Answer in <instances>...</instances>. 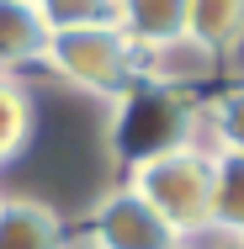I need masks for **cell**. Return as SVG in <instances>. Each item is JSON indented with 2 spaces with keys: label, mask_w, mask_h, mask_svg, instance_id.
<instances>
[{
  "label": "cell",
  "mask_w": 244,
  "mask_h": 249,
  "mask_svg": "<svg viewBox=\"0 0 244 249\" xmlns=\"http://www.w3.org/2000/svg\"><path fill=\"white\" fill-rule=\"evenodd\" d=\"M181 143H202V96L133 80L117 101H106V149L122 170Z\"/></svg>",
  "instance_id": "1"
},
{
  "label": "cell",
  "mask_w": 244,
  "mask_h": 249,
  "mask_svg": "<svg viewBox=\"0 0 244 249\" xmlns=\"http://www.w3.org/2000/svg\"><path fill=\"white\" fill-rule=\"evenodd\" d=\"M122 186H133L186 244L207 239V212H212V149L207 143H181L144 164H128Z\"/></svg>",
  "instance_id": "2"
},
{
  "label": "cell",
  "mask_w": 244,
  "mask_h": 249,
  "mask_svg": "<svg viewBox=\"0 0 244 249\" xmlns=\"http://www.w3.org/2000/svg\"><path fill=\"white\" fill-rule=\"evenodd\" d=\"M138 58H144V48L122 27H85V32H48L43 69L58 85L106 106L138 80Z\"/></svg>",
  "instance_id": "3"
},
{
  "label": "cell",
  "mask_w": 244,
  "mask_h": 249,
  "mask_svg": "<svg viewBox=\"0 0 244 249\" xmlns=\"http://www.w3.org/2000/svg\"><path fill=\"white\" fill-rule=\"evenodd\" d=\"M69 249H186V239L133 186L117 180L85 212V228H80V239H69Z\"/></svg>",
  "instance_id": "4"
},
{
  "label": "cell",
  "mask_w": 244,
  "mask_h": 249,
  "mask_svg": "<svg viewBox=\"0 0 244 249\" xmlns=\"http://www.w3.org/2000/svg\"><path fill=\"white\" fill-rule=\"evenodd\" d=\"M218 74H223V58L212 48H202L191 32H181V37H170V43H154V48H144V58H138V80L165 85V90H181V96H196V90L212 85Z\"/></svg>",
  "instance_id": "5"
},
{
  "label": "cell",
  "mask_w": 244,
  "mask_h": 249,
  "mask_svg": "<svg viewBox=\"0 0 244 249\" xmlns=\"http://www.w3.org/2000/svg\"><path fill=\"white\" fill-rule=\"evenodd\" d=\"M64 212L43 196H11L0 191V249H69Z\"/></svg>",
  "instance_id": "6"
},
{
  "label": "cell",
  "mask_w": 244,
  "mask_h": 249,
  "mask_svg": "<svg viewBox=\"0 0 244 249\" xmlns=\"http://www.w3.org/2000/svg\"><path fill=\"white\" fill-rule=\"evenodd\" d=\"M43 48H48V27L38 5L0 0V74H27L32 64H43Z\"/></svg>",
  "instance_id": "7"
},
{
  "label": "cell",
  "mask_w": 244,
  "mask_h": 249,
  "mask_svg": "<svg viewBox=\"0 0 244 249\" xmlns=\"http://www.w3.org/2000/svg\"><path fill=\"white\" fill-rule=\"evenodd\" d=\"M207 233L244 244V154L212 149V212H207Z\"/></svg>",
  "instance_id": "8"
},
{
  "label": "cell",
  "mask_w": 244,
  "mask_h": 249,
  "mask_svg": "<svg viewBox=\"0 0 244 249\" xmlns=\"http://www.w3.org/2000/svg\"><path fill=\"white\" fill-rule=\"evenodd\" d=\"M38 138V96L21 74H0V170L16 164Z\"/></svg>",
  "instance_id": "9"
},
{
  "label": "cell",
  "mask_w": 244,
  "mask_h": 249,
  "mask_svg": "<svg viewBox=\"0 0 244 249\" xmlns=\"http://www.w3.org/2000/svg\"><path fill=\"white\" fill-rule=\"evenodd\" d=\"M186 21H191V0H117V27H122L138 48H154V43L181 37Z\"/></svg>",
  "instance_id": "10"
},
{
  "label": "cell",
  "mask_w": 244,
  "mask_h": 249,
  "mask_svg": "<svg viewBox=\"0 0 244 249\" xmlns=\"http://www.w3.org/2000/svg\"><path fill=\"white\" fill-rule=\"evenodd\" d=\"M186 32L228 64V58L244 48V0H191Z\"/></svg>",
  "instance_id": "11"
},
{
  "label": "cell",
  "mask_w": 244,
  "mask_h": 249,
  "mask_svg": "<svg viewBox=\"0 0 244 249\" xmlns=\"http://www.w3.org/2000/svg\"><path fill=\"white\" fill-rule=\"evenodd\" d=\"M202 143L244 154V80L202 101Z\"/></svg>",
  "instance_id": "12"
},
{
  "label": "cell",
  "mask_w": 244,
  "mask_h": 249,
  "mask_svg": "<svg viewBox=\"0 0 244 249\" xmlns=\"http://www.w3.org/2000/svg\"><path fill=\"white\" fill-rule=\"evenodd\" d=\"M48 32H85V27H117V0H32Z\"/></svg>",
  "instance_id": "13"
},
{
  "label": "cell",
  "mask_w": 244,
  "mask_h": 249,
  "mask_svg": "<svg viewBox=\"0 0 244 249\" xmlns=\"http://www.w3.org/2000/svg\"><path fill=\"white\" fill-rule=\"evenodd\" d=\"M186 249H244V244H234V239H212V233H207V239H191Z\"/></svg>",
  "instance_id": "14"
}]
</instances>
